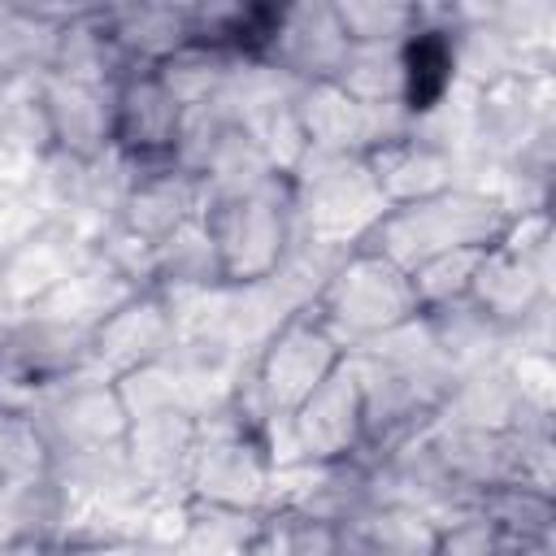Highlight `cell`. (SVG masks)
Listing matches in <instances>:
<instances>
[{"instance_id": "13", "label": "cell", "mask_w": 556, "mask_h": 556, "mask_svg": "<svg viewBox=\"0 0 556 556\" xmlns=\"http://www.w3.org/2000/svg\"><path fill=\"white\" fill-rule=\"evenodd\" d=\"M35 96L48 130V152L83 165L113 152V87L39 74Z\"/></svg>"}, {"instance_id": "12", "label": "cell", "mask_w": 556, "mask_h": 556, "mask_svg": "<svg viewBox=\"0 0 556 556\" xmlns=\"http://www.w3.org/2000/svg\"><path fill=\"white\" fill-rule=\"evenodd\" d=\"M348 52L352 48L339 30L334 4H278L261 65L278 70L295 87H308V83H334Z\"/></svg>"}, {"instance_id": "16", "label": "cell", "mask_w": 556, "mask_h": 556, "mask_svg": "<svg viewBox=\"0 0 556 556\" xmlns=\"http://www.w3.org/2000/svg\"><path fill=\"white\" fill-rule=\"evenodd\" d=\"M200 204H204V187L191 174H182L174 161L169 165H130V182L117 204V226L156 248L174 230L195 222Z\"/></svg>"}, {"instance_id": "23", "label": "cell", "mask_w": 556, "mask_h": 556, "mask_svg": "<svg viewBox=\"0 0 556 556\" xmlns=\"http://www.w3.org/2000/svg\"><path fill=\"white\" fill-rule=\"evenodd\" d=\"M530 543L500 530L478 508H452L447 517H434L430 556H526Z\"/></svg>"}, {"instance_id": "20", "label": "cell", "mask_w": 556, "mask_h": 556, "mask_svg": "<svg viewBox=\"0 0 556 556\" xmlns=\"http://www.w3.org/2000/svg\"><path fill=\"white\" fill-rule=\"evenodd\" d=\"M469 508H478L482 517H491L500 530H508L521 543L552 539L556 504H552V491L547 486H534V482H500V486L482 491Z\"/></svg>"}, {"instance_id": "22", "label": "cell", "mask_w": 556, "mask_h": 556, "mask_svg": "<svg viewBox=\"0 0 556 556\" xmlns=\"http://www.w3.org/2000/svg\"><path fill=\"white\" fill-rule=\"evenodd\" d=\"M486 252H491V248H452V252H439V256L421 261L417 269H408L417 308H421V313H439V308L465 304V300H469V287H473V278H478V265H482Z\"/></svg>"}, {"instance_id": "4", "label": "cell", "mask_w": 556, "mask_h": 556, "mask_svg": "<svg viewBox=\"0 0 556 556\" xmlns=\"http://www.w3.org/2000/svg\"><path fill=\"white\" fill-rule=\"evenodd\" d=\"M278 482V460L269 452L265 426L248 421L230 404L200 417L178 495L243 513H269Z\"/></svg>"}, {"instance_id": "2", "label": "cell", "mask_w": 556, "mask_h": 556, "mask_svg": "<svg viewBox=\"0 0 556 556\" xmlns=\"http://www.w3.org/2000/svg\"><path fill=\"white\" fill-rule=\"evenodd\" d=\"M200 226L213 239L226 287L269 282L295 248V191L291 178L269 174L265 182L230 195H204Z\"/></svg>"}, {"instance_id": "15", "label": "cell", "mask_w": 556, "mask_h": 556, "mask_svg": "<svg viewBox=\"0 0 556 556\" xmlns=\"http://www.w3.org/2000/svg\"><path fill=\"white\" fill-rule=\"evenodd\" d=\"M365 165L378 182V195L387 200V208L395 204H413V200H430L447 187H456V152L443 135H426L417 122L378 143L374 152H365Z\"/></svg>"}, {"instance_id": "19", "label": "cell", "mask_w": 556, "mask_h": 556, "mask_svg": "<svg viewBox=\"0 0 556 556\" xmlns=\"http://www.w3.org/2000/svg\"><path fill=\"white\" fill-rule=\"evenodd\" d=\"M235 65H239L235 52H222V48H208V43H178L169 56H161L152 65V74L161 78V87L182 109H200V104H213L226 91Z\"/></svg>"}, {"instance_id": "24", "label": "cell", "mask_w": 556, "mask_h": 556, "mask_svg": "<svg viewBox=\"0 0 556 556\" xmlns=\"http://www.w3.org/2000/svg\"><path fill=\"white\" fill-rule=\"evenodd\" d=\"M56 473V456L35 417H0V491L43 482Z\"/></svg>"}, {"instance_id": "10", "label": "cell", "mask_w": 556, "mask_h": 556, "mask_svg": "<svg viewBox=\"0 0 556 556\" xmlns=\"http://www.w3.org/2000/svg\"><path fill=\"white\" fill-rule=\"evenodd\" d=\"M187 109L161 87L152 65H130L113 83V152L130 165H169Z\"/></svg>"}, {"instance_id": "9", "label": "cell", "mask_w": 556, "mask_h": 556, "mask_svg": "<svg viewBox=\"0 0 556 556\" xmlns=\"http://www.w3.org/2000/svg\"><path fill=\"white\" fill-rule=\"evenodd\" d=\"M178 339L182 326L174 300L156 287H139L91 326V369L104 378L135 374L143 365L165 361Z\"/></svg>"}, {"instance_id": "5", "label": "cell", "mask_w": 556, "mask_h": 556, "mask_svg": "<svg viewBox=\"0 0 556 556\" xmlns=\"http://www.w3.org/2000/svg\"><path fill=\"white\" fill-rule=\"evenodd\" d=\"M308 304L348 352L369 348L421 317L408 274L365 248L343 252Z\"/></svg>"}, {"instance_id": "11", "label": "cell", "mask_w": 556, "mask_h": 556, "mask_svg": "<svg viewBox=\"0 0 556 556\" xmlns=\"http://www.w3.org/2000/svg\"><path fill=\"white\" fill-rule=\"evenodd\" d=\"M547 252L552 248L526 256V252L495 243L478 265V278L469 287V308L500 334H521L534 317H543V308L552 300Z\"/></svg>"}, {"instance_id": "3", "label": "cell", "mask_w": 556, "mask_h": 556, "mask_svg": "<svg viewBox=\"0 0 556 556\" xmlns=\"http://www.w3.org/2000/svg\"><path fill=\"white\" fill-rule=\"evenodd\" d=\"M508 217L513 213L504 208L500 195L456 182L430 200L387 208L356 248H365V252H374V256H382L408 274L421 261L452 252V248H495Z\"/></svg>"}, {"instance_id": "8", "label": "cell", "mask_w": 556, "mask_h": 556, "mask_svg": "<svg viewBox=\"0 0 556 556\" xmlns=\"http://www.w3.org/2000/svg\"><path fill=\"white\" fill-rule=\"evenodd\" d=\"M35 426L43 430L52 456L70 460V456L122 447L126 430H130V417L122 408L117 382L96 374V369H87V374H78V378H70V382L48 391L43 408L35 413Z\"/></svg>"}, {"instance_id": "14", "label": "cell", "mask_w": 556, "mask_h": 556, "mask_svg": "<svg viewBox=\"0 0 556 556\" xmlns=\"http://www.w3.org/2000/svg\"><path fill=\"white\" fill-rule=\"evenodd\" d=\"M91 248L61 222H39L13 248L0 252V308L30 313L43 304L61 282H70Z\"/></svg>"}, {"instance_id": "21", "label": "cell", "mask_w": 556, "mask_h": 556, "mask_svg": "<svg viewBox=\"0 0 556 556\" xmlns=\"http://www.w3.org/2000/svg\"><path fill=\"white\" fill-rule=\"evenodd\" d=\"M334 17L348 48H400L421 30V4L395 0H339Z\"/></svg>"}, {"instance_id": "1", "label": "cell", "mask_w": 556, "mask_h": 556, "mask_svg": "<svg viewBox=\"0 0 556 556\" xmlns=\"http://www.w3.org/2000/svg\"><path fill=\"white\" fill-rule=\"evenodd\" d=\"M348 361V348L334 339V330L313 313V304L287 313L261 348L248 356L230 408L243 413L256 426L291 417L339 365Z\"/></svg>"}, {"instance_id": "17", "label": "cell", "mask_w": 556, "mask_h": 556, "mask_svg": "<svg viewBox=\"0 0 556 556\" xmlns=\"http://www.w3.org/2000/svg\"><path fill=\"white\" fill-rule=\"evenodd\" d=\"M195 430H200V417H191L187 408H169V413L130 421L126 443H122V456H126L130 473H135L152 495L174 491V486L182 482V469H187Z\"/></svg>"}, {"instance_id": "18", "label": "cell", "mask_w": 556, "mask_h": 556, "mask_svg": "<svg viewBox=\"0 0 556 556\" xmlns=\"http://www.w3.org/2000/svg\"><path fill=\"white\" fill-rule=\"evenodd\" d=\"M104 22L126 65H156L187 43V4H117L104 9Z\"/></svg>"}, {"instance_id": "7", "label": "cell", "mask_w": 556, "mask_h": 556, "mask_svg": "<svg viewBox=\"0 0 556 556\" xmlns=\"http://www.w3.org/2000/svg\"><path fill=\"white\" fill-rule=\"evenodd\" d=\"M265 439H269L278 469L356 460V452L365 443V395H361L352 352L291 417L269 421Z\"/></svg>"}, {"instance_id": "6", "label": "cell", "mask_w": 556, "mask_h": 556, "mask_svg": "<svg viewBox=\"0 0 556 556\" xmlns=\"http://www.w3.org/2000/svg\"><path fill=\"white\" fill-rule=\"evenodd\" d=\"M295 191V235L317 248L352 252L369 226L387 213V200L378 195V182L365 165V156H317L291 174Z\"/></svg>"}]
</instances>
